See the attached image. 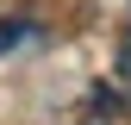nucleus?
<instances>
[{"mask_svg": "<svg viewBox=\"0 0 131 125\" xmlns=\"http://www.w3.org/2000/svg\"><path fill=\"white\" fill-rule=\"evenodd\" d=\"M38 38H44V25H38V19H0V56L19 50V44H38Z\"/></svg>", "mask_w": 131, "mask_h": 125, "instance_id": "f257e3e1", "label": "nucleus"}, {"mask_svg": "<svg viewBox=\"0 0 131 125\" xmlns=\"http://www.w3.org/2000/svg\"><path fill=\"white\" fill-rule=\"evenodd\" d=\"M119 81H125V88H131V25H125V31H119Z\"/></svg>", "mask_w": 131, "mask_h": 125, "instance_id": "f03ea898", "label": "nucleus"}, {"mask_svg": "<svg viewBox=\"0 0 131 125\" xmlns=\"http://www.w3.org/2000/svg\"><path fill=\"white\" fill-rule=\"evenodd\" d=\"M75 125H106V119H75Z\"/></svg>", "mask_w": 131, "mask_h": 125, "instance_id": "7ed1b4c3", "label": "nucleus"}]
</instances>
